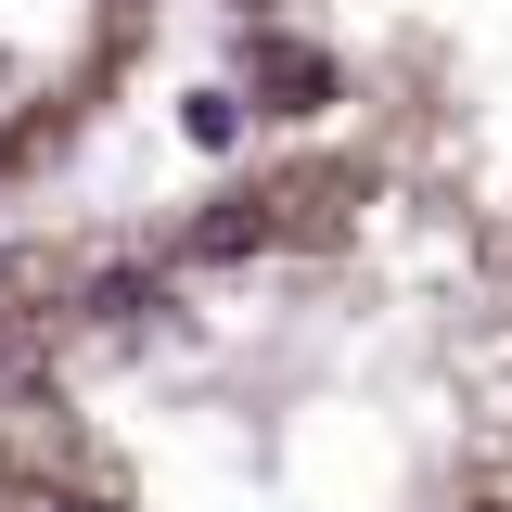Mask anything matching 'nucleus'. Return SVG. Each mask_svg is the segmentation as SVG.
Returning <instances> with one entry per match:
<instances>
[{"instance_id": "1", "label": "nucleus", "mask_w": 512, "mask_h": 512, "mask_svg": "<svg viewBox=\"0 0 512 512\" xmlns=\"http://www.w3.org/2000/svg\"><path fill=\"white\" fill-rule=\"evenodd\" d=\"M0 512H512V192L359 128L13 256Z\"/></svg>"}, {"instance_id": "2", "label": "nucleus", "mask_w": 512, "mask_h": 512, "mask_svg": "<svg viewBox=\"0 0 512 512\" xmlns=\"http://www.w3.org/2000/svg\"><path fill=\"white\" fill-rule=\"evenodd\" d=\"M295 90L359 103V128L436 141L512 192V0H231Z\"/></svg>"}, {"instance_id": "3", "label": "nucleus", "mask_w": 512, "mask_h": 512, "mask_svg": "<svg viewBox=\"0 0 512 512\" xmlns=\"http://www.w3.org/2000/svg\"><path fill=\"white\" fill-rule=\"evenodd\" d=\"M154 39V0H0V205L77 154Z\"/></svg>"}]
</instances>
